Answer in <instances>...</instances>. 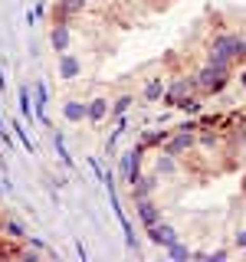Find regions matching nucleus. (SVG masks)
Returning a JSON list of instances; mask_svg holds the SVG:
<instances>
[{
  "mask_svg": "<svg viewBox=\"0 0 246 262\" xmlns=\"http://www.w3.org/2000/svg\"><path fill=\"white\" fill-rule=\"evenodd\" d=\"M194 79H197V92L200 95H217V92H223V89L230 85V69L203 62L200 69L194 72Z\"/></svg>",
  "mask_w": 246,
  "mask_h": 262,
  "instance_id": "1",
  "label": "nucleus"
},
{
  "mask_svg": "<svg viewBox=\"0 0 246 262\" xmlns=\"http://www.w3.org/2000/svg\"><path fill=\"white\" fill-rule=\"evenodd\" d=\"M105 115H112V98L95 85V92H92V95H86V121H89L92 128H98Z\"/></svg>",
  "mask_w": 246,
  "mask_h": 262,
  "instance_id": "2",
  "label": "nucleus"
},
{
  "mask_svg": "<svg viewBox=\"0 0 246 262\" xmlns=\"http://www.w3.org/2000/svg\"><path fill=\"white\" fill-rule=\"evenodd\" d=\"M59 76H63V82L66 85H76V82L82 79V59L76 53H59Z\"/></svg>",
  "mask_w": 246,
  "mask_h": 262,
  "instance_id": "3",
  "label": "nucleus"
},
{
  "mask_svg": "<svg viewBox=\"0 0 246 262\" xmlns=\"http://www.w3.org/2000/svg\"><path fill=\"white\" fill-rule=\"evenodd\" d=\"M135 213H138V220H141V226H154V223H161V210H158V203L151 200V196H138L135 200Z\"/></svg>",
  "mask_w": 246,
  "mask_h": 262,
  "instance_id": "4",
  "label": "nucleus"
},
{
  "mask_svg": "<svg viewBox=\"0 0 246 262\" xmlns=\"http://www.w3.org/2000/svg\"><path fill=\"white\" fill-rule=\"evenodd\" d=\"M59 108H63V118L66 121L79 125V121H86V95H69Z\"/></svg>",
  "mask_w": 246,
  "mask_h": 262,
  "instance_id": "5",
  "label": "nucleus"
},
{
  "mask_svg": "<svg viewBox=\"0 0 246 262\" xmlns=\"http://www.w3.org/2000/svg\"><path fill=\"white\" fill-rule=\"evenodd\" d=\"M145 233H148V239H151L154 246H164V249H168L171 243H177V229L171 223H154V226H148Z\"/></svg>",
  "mask_w": 246,
  "mask_h": 262,
  "instance_id": "6",
  "label": "nucleus"
},
{
  "mask_svg": "<svg viewBox=\"0 0 246 262\" xmlns=\"http://www.w3.org/2000/svg\"><path fill=\"white\" fill-rule=\"evenodd\" d=\"M131 102H135V92L121 85V89H118V95H112V118H121V115L131 108Z\"/></svg>",
  "mask_w": 246,
  "mask_h": 262,
  "instance_id": "7",
  "label": "nucleus"
},
{
  "mask_svg": "<svg viewBox=\"0 0 246 262\" xmlns=\"http://www.w3.org/2000/svg\"><path fill=\"white\" fill-rule=\"evenodd\" d=\"M49 43H53V53H66V46H69V27H66V20H56Z\"/></svg>",
  "mask_w": 246,
  "mask_h": 262,
  "instance_id": "8",
  "label": "nucleus"
},
{
  "mask_svg": "<svg viewBox=\"0 0 246 262\" xmlns=\"http://www.w3.org/2000/svg\"><path fill=\"white\" fill-rule=\"evenodd\" d=\"M177 108H180V112H187V115H197V112L203 108V95H200V92H197V95H194V92H187L184 98H177Z\"/></svg>",
  "mask_w": 246,
  "mask_h": 262,
  "instance_id": "9",
  "label": "nucleus"
},
{
  "mask_svg": "<svg viewBox=\"0 0 246 262\" xmlns=\"http://www.w3.org/2000/svg\"><path fill=\"white\" fill-rule=\"evenodd\" d=\"M164 85H168V79H164V76H154V79L145 85V92H141V102H154V98H161Z\"/></svg>",
  "mask_w": 246,
  "mask_h": 262,
  "instance_id": "10",
  "label": "nucleus"
},
{
  "mask_svg": "<svg viewBox=\"0 0 246 262\" xmlns=\"http://www.w3.org/2000/svg\"><path fill=\"white\" fill-rule=\"evenodd\" d=\"M0 229H4V233L10 236V239H16V243L30 239V236H27V229H23L20 223H16V220H4V223H0Z\"/></svg>",
  "mask_w": 246,
  "mask_h": 262,
  "instance_id": "11",
  "label": "nucleus"
},
{
  "mask_svg": "<svg viewBox=\"0 0 246 262\" xmlns=\"http://www.w3.org/2000/svg\"><path fill=\"white\" fill-rule=\"evenodd\" d=\"M33 89H36V118L43 121L46 118V85L36 79V85H33Z\"/></svg>",
  "mask_w": 246,
  "mask_h": 262,
  "instance_id": "12",
  "label": "nucleus"
},
{
  "mask_svg": "<svg viewBox=\"0 0 246 262\" xmlns=\"http://www.w3.org/2000/svg\"><path fill=\"white\" fill-rule=\"evenodd\" d=\"M20 112H23V118H27V121L36 118V112H33V105H30V85L20 89Z\"/></svg>",
  "mask_w": 246,
  "mask_h": 262,
  "instance_id": "13",
  "label": "nucleus"
},
{
  "mask_svg": "<svg viewBox=\"0 0 246 262\" xmlns=\"http://www.w3.org/2000/svg\"><path fill=\"white\" fill-rule=\"evenodd\" d=\"M233 246H236V249H243V252H246V229H240V233L233 236Z\"/></svg>",
  "mask_w": 246,
  "mask_h": 262,
  "instance_id": "14",
  "label": "nucleus"
},
{
  "mask_svg": "<svg viewBox=\"0 0 246 262\" xmlns=\"http://www.w3.org/2000/svg\"><path fill=\"white\" fill-rule=\"evenodd\" d=\"M236 82H240V85L246 89V66H243V69H236Z\"/></svg>",
  "mask_w": 246,
  "mask_h": 262,
  "instance_id": "15",
  "label": "nucleus"
},
{
  "mask_svg": "<svg viewBox=\"0 0 246 262\" xmlns=\"http://www.w3.org/2000/svg\"><path fill=\"white\" fill-rule=\"evenodd\" d=\"M243 36H246V33H243Z\"/></svg>",
  "mask_w": 246,
  "mask_h": 262,
  "instance_id": "16",
  "label": "nucleus"
}]
</instances>
